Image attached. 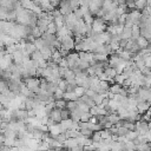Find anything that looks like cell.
<instances>
[{"mask_svg":"<svg viewBox=\"0 0 151 151\" xmlns=\"http://www.w3.org/2000/svg\"><path fill=\"white\" fill-rule=\"evenodd\" d=\"M26 84V86L29 88V91L32 92H37L39 88H40V79L39 77H28L26 79H22Z\"/></svg>","mask_w":151,"mask_h":151,"instance_id":"6da1fadb","label":"cell"},{"mask_svg":"<svg viewBox=\"0 0 151 151\" xmlns=\"http://www.w3.org/2000/svg\"><path fill=\"white\" fill-rule=\"evenodd\" d=\"M58 40L61 42V46L67 50H73L76 47V40L72 35H65V37H58Z\"/></svg>","mask_w":151,"mask_h":151,"instance_id":"7a4b0ae2","label":"cell"},{"mask_svg":"<svg viewBox=\"0 0 151 151\" xmlns=\"http://www.w3.org/2000/svg\"><path fill=\"white\" fill-rule=\"evenodd\" d=\"M106 21L104 20V18H97L94 17V20L92 22V29L96 32H104L106 31Z\"/></svg>","mask_w":151,"mask_h":151,"instance_id":"3957f363","label":"cell"},{"mask_svg":"<svg viewBox=\"0 0 151 151\" xmlns=\"http://www.w3.org/2000/svg\"><path fill=\"white\" fill-rule=\"evenodd\" d=\"M136 131L139 133V134H147L150 129H149V124L147 122H144V120H137L136 122Z\"/></svg>","mask_w":151,"mask_h":151,"instance_id":"277c9868","label":"cell"},{"mask_svg":"<svg viewBox=\"0 0 151 151\" xmlns=\"http://www.w3.org/2000/svg\"><path fill=\"white\" fill-rule=\"evenodd\" d=\"M48 117L52 118L55 123H60V122H61V109H59V107H54V109L50 112Z\"/></svg>","mask_w":151,"mask_h":151,"instance_id":"5b68a950","label":"cell"},{"mask_svg":"<svg viewBox=\"0 0 151 151\" xmlns=\"http://www.w3.org/2000/svg\"><path fill=\"white\" fill-rule=\"evenodd\" d=\"M24 48L22 50H17L13 54H12V58H13V63L15 64H22V59H24Z\"/></svg>","mask_w":151,"mask_h":151,"instance_id":"8992f818","label":"cell"},{"mask_svg":"<svg viewBox=\"0 0 151 151\" xmlns=\"http://www.w3.org/2000/svg\"><path fill=\"white\" fill-rule=\"evenodd\" d=\"M104 73L107 76L109 81H110V83H113V78H114V76L117 74L116 68H114V67H112V66H107V67H105V68H104Z\"/></svg>","mask_w":151,"mask_h":151,"instance_id":"52a82bcc","label":"cell"},{"mask_svg":"<svg viewBox=\"0 0 151 151\" xmlns=\"http://www.w3.org/2000/svg\"><path fill=\"white\" fill-rule=\"evenodd\" d=\"M136 107H137V111H138L140 114H143V113H145V112L147 111V109L150 107V104H149L146 100H142V101H138V103H137Z\"/></svg>","mask_w":151,"mask_h":151,"instance_id":"ba28073f","label":"cell"},{"mask_svg":"<svg viewBox=\"0 0 151 151\" xmlns=\"http://www.w3.org/2000/svg\"><path fill=\"white\" fill-rule=\"evenodd\" d=\"M81 113H83V111H81L80 109L77 107V109L70 111V118H71L73 122H79V120H80V116H81Z\"/></svg>","mask_w":151,"mask_h":151,"instance_id":"9c48e42d","label":"cell"},{"mask_svg":"<svg viewBox=\"0 0 151 151\" xmlns=\"http://www.w3.org/2000/svg\"><path fill=\"white\" fill-rule=\"evenodd\" d=\"M132 35V27H126L124 26V29H123V33L120 34V37L123 39H130Z\"/></svg>","mask_w":151,"mask_h":151,"instance_id":"30bf717a","label":"cell"},{"mask_svg":"<svg viewBox=\"0 0 151 151\" xmlns=\"http://www.w3.org/2000/svg\"><path fill=\"white\" fill-rule=\"evenodd\" d=\"M139 37H140V27H139L138 25H133V27H132V35H131V39L137 40Z\"/></svg>","mask_w":151,"mask_h":151,"instance_id":"8fae6325","label":"cell"},{"mask_svg":"<svg viewBox=\"0 0 151 151\" xmlns=\"http://www.w3.org/2000/svg\"><path fill=\"white\" fill-rule=\"evenodd\" d=\"M136 41H137V44L140 46V48H145V47L149 46V40H147L145 37H143V35H140Z\"/></svg>","mask_w":151,"mask_h":151,"instance_id":"7c38bea8","label":"cell"},{"mask_svg":"<svg viewBox=\"0 0 151 151\" xmlns=\"http://www.w3.org/2000/svg\"><path fill=\"white\" fill-rule=\"evenodd\" d=\"M79 97L76 94V92L73 91V92H67V91H65V93H64V99L65 100H77Z\"/></svg>","mask_w":151,"mask_h":151,"instance_id":"4fadbf2b","label":"cell"},{"mask_svg":"<svg viewBox=\"0 0 151 151\" xmlns=\"http://www.w3.org/2000/svg\"><path fill=\"white\" fill-rule=\"evenodd\" d=\"M122 87H123V85L117 84V83H113V85L110 86V92H112V93H114V94H118V93H120Z\"/></svg>","mask_w":151,"mask_h":151,"instance_id":"5bb4252c","label":"cell"},{"mask_svg":"<svg viewBox=\"0 0 151 151\" xmlns=\"http://www.w3.org/2000/svg\"><path fill=\"white\" fill-rule=\"evenodd\" d=\"M64 79H66L67 81H70V80H73V79H76V74H74V72L72 71V70H67L66 72H65V74H64V77H63Z\"/></svg>","mask_w":151,"mask_h":151,"instance_id":"9a60e30c","label":"cell"},{"mask_svg":"<svg viewBox=\"0 0 151 151\" xmlns=\"http://www.w3.org/2000/svg\"><path fill=\"white\" fill-rule=\"evenodd\" d=\"M57 29H58V26L55 25V22L54 21H50L48 25H47V32L55 34L57 33Z\"/></svg>","mask_w":151,"mask_h":151,"instance_id":"2e32d148","label":"cell"},{"mask_svg":"<svg viewBox=\"0 0 151 151\" xmlns=\"http://www.w3.org/2000/svg\"><path fill=\"white\" fill-rule=\"evenodd\" d=\"M61 58H63V55L60 54V52H59L58 50H55V51L52 53V55H51V60H53V61H54V63H57V64L60 61V59H61Z\"/></svg>","mask_w":151,"mask_h":151,"instance_id":"e0dca14e","label":"cell"},{"mask_svg":"<svg viewBox=\"0 0 151 151\" xmlns=\"http://www.w3.org/2000/svg\"><path fill=\"white\" fill-rule=\"evenodd\" d=\"M42 58H44V57H42L40 50H38V48H37L34 52L31 53V59H33V60H40V59H42Z\"/></svg>","mask_w":151,"mask_h":151,"instance_id":"ac0fdd59","label":"cell"},{"mask_svg":"<svg viewBox=\"0 0 151 151\" xmlns=\"http://www.w3.org/2000/svg\"><path fill=\"white\" fill-rule=\"evenodd\" d=\"M90 65H91L90 61H87V60H85V59H81V58H80L79 61H78V67L81 68V70H86Z\"/></svg>","mask_w":151,"mask_h":151,"instance_id":"d6986e66","label":"cell"},{"mask_svg":"<svg viewBox=\"0 0 151 151\" xmlns=\"http://www.w3.org/2000/svg\"><path fill=\"white\" fill-rule=\"evenodd\" d=\"M66 103H67V100H65L64 98L54 100V105H55V107H59V109H65V107H66Z\"/></svg>","mask_w":151,"mask_h":151,"instance_id":"ffe728a7","label":"cell"},{"mask_svg":"<svg viewBox=\"0 0 151 151\" xmlns=\"http://www.w3.org/2000/svg\"><path fill=\"white\" fill-rule=\"evenodd\" d=\"M77 107H78L77 100H67V103H66V109H67L68 111H72V110L77 109Z\"/></svg>","mask_w":151,"mask_h":151,"instance_id":"44dd1931","label":"cell"},{"mask_svg":"<svg viewBox=\"0 0 151 151\" xmlns=\"http://www.w3.org/2000/svg\"><path fill=\"white\" fill-rule=\"evenodd\" d=\"M125 80V76L123 73H117L113 78V83H117V84H123V81Z\"/></svg>","mask_w":151,"mask_h":151,"instance_id":"7402d4cb","label":"cell"},{"mask_svg":"<svg viewBox=\"0 0 151 151\" xmlns=\"http://www.w3.org/2000/svg\"><path fill=\"white\" fill-rule=\"evenodd\" d=\"M64 93H65V91H63L61 88H57L55 91H54V93H53V97H54V100H57V99H61V98H64Z\"/></svg>","mask_w":151,"mask_h":151,"instance_id":"603a6c76","label":"cell"},{"mask_svg":"<svg viewBox=\"0 0 151 151\" xmlns=\"http://www.w3.org/2000/svg\"><path fill=\"white\" fill-rule=\"evenodd\" d=\"M138 134H139V133H138L136 130H132V131H129V132L126 133V136H125V137H126V139H127V140H133L134 138H137V137H138Z\"/></svg>","mask_w":151,"mask_h":151,"instance_id":"cb8c5ba5","label":"cell"},{"mask_svg":"<svg viewBox=\"0 0 151 151\" xmlns=\"http://www.w3.org/2000/svg\"><path fill=\"white\" fill-rule=\"evenodd\" d=\"M91 139L92 142H100L103 138H101V133H100V130L99 131H93L92 136H91Z\"/></svg>","mask_w":151,"mask_h":151,"instance_id":"d4e9b609","label":"cell"},{"mask_svg":"<svg viewBox=\"0 0 151 151\" xmlns=\"http://www.w3.org/2000/svg\"><path fill=\"white\" fill-rule=\"evenodd\" d=\"M21 6L26 9H32V7L34 6L32 0H21Z\"/></svg>","mask_w":151,"mask_h":151,"instance_id":"484cf974","label":"cell"},{"mask_svg":"<svg viewBox=\"0 0 151 151\" xmlns=\"http://www.w3.org/2000/svg\"><path fill=\"white\" fill-rule=\"evenodd\" d=\"M146 6H147L146 0H136V8H137V9L142 11V9H144Z\"/></svg>","mask_w":151,"mask_h":151,"instance_id":"4316f807","label":"cell"},{"mask_svg":"<svg viewBox=\"0 0 151 151\" xmlns=\"http://www.w3.org/2000/svg\"><path fill=\"white\" fill-rule=\"evenodd\" d=\"M34 38H40L41 37V34H42V32H41V29L38 27V26H34L33 28H32V33H31Z\"/></svg>","mask_w":151,"mask_h":151,"instance_id":"83f0119b","label":"cell"},{"mask_svg":"<svg viewBox=\"0 0 151 151\" xmlns=\"http://www.w3.org/2000/svg\"><path fill=\"white\" fill-rule=\"evenodd\" d=\"M129 131H130V130H127L125 126H119V127H118L117 136H118V137H125V136H126V133H127Z\"/></svg>","mask_w":151,"mask_h":151,"instance_id":"f1b7e54d","label":"cell"},{"mask_svg":"<svg viewBox=\"0 0 151 151\" xmlns=\"http://www.w3.org/2000/svg\"><path fill=\"white\" fill-rule=\"evenodd\" d=\"M58 87L61 88L63 91H66V87H67V80L64 79V78H61V79L58 81Z\"/></svg>","mask_w":151,"mask_h":151,"instance_id":"f546056e","label":"cell"},{"mask_svg":"<svg viewBox=\"0 0 151 151\" xmlns=\"http://www.w3.org/2000/svg\"><path fill=\"white\" fill-rule=\"evenodd\" d=\"M74 92H76V94H77L78 97H81L83 94H85L86 88H85L84 86H77V87H76V90H74Z\"/></svg>","mask_w":151,"mask_h":151,"instance_id":"4dcf8cb0","label":"cell"},{"mask_svg":"<svg viewBox=\"0 0 151 151\" xmlns=\"http://www.w3.org/2000/svg\"><path fill=\"white\" fill-rule=\"evenodd\" d=\"M6 90H8V85H7V81L4 80L2 78H0V93L5 92Z\"/></svg>","mask_w":151,"mask_h":151,"instance_id":"1f68e13d","label":"cell"},{"mask_svg":"<svg viewBox=\"0 0 151 151\" xmlns=\"http://www.w3.org/2000/svg\"><path fill=\"white\" fill-rule=\"evenodd\" d=\"M91 117H92V114L90 113V111H86V112H83V113H81L80 120H83V122H88Z\"/></svg>","mask_w":151,"mask_h":151,"instance_id":"d6a6232c","label":"cell"},{"mask_svg":"<svg viewBox=\"0 0 151 151\" xmlns=\"http://www.w3.org/2000/svg\"><path fill=\"white\" fill-rule=\"evenodd\" d=\"M67 118H70V111L66 107L65 109H61V120H65Z\"/></svg>","mask_w":151,"mask_h":151,"instance_id":"836d02e7","label":"cell"},{"mask_svg":"<svg viewBox=\"0 0 151 151\" xmlns=\"http://www.w3.org/2000/svg\"><path fill=\"white\" fill-rule=\"evenodd\" d=\"M140 71H142V74H143L144 77H151V68H150L149 66H145V67L142 68Z\"/></svg>","mask_w":151,"mask_h":151,"instance_id":"e575fe53","label":"cell"},{"mask_svg":"<svg viewBox=\"0 0 151 151\" xmlns=\"http://www.w3.org/2000/svg\"><path fill=\"white\" fill-rule=\"evenodd\" d=\"M68 1H70V5H71V7H72L73 11L77 9V8H79V6H80L79 0H68Z\"/></svg>","mask_w":151,"mask_h":151,"instance_id":"d590c367","label":"cell"},{"mask_svg":"<svg viewBox=\"0 0 151 151\" xmlns=\"http://www.w3.org/2000/svg\"><path fill=\"white\" fill-rule=\"evenodd\" d=\"M114 26H116V33H117L118 35H120V34L123 33L124 25H122V24H117V25H114Z\"/></svg>","mask_w":151,"mask_h":151,"instance_id":"8d00e7d4","label":"cell"},{"mask_svg":"<svg viewBox=\"0 0 151 151\" xmlns=\"http://www.w3.org/2000/svg\"><path fill=\"white\" fill-rule=\"evenodd\" d=\"M124 87H129V86H131L132 85V80L130 79V78H125V80L123 81V84H122Z\"/></svg>","mask_w":151,"mask_h":151,"instance_id":"74e56055","label":"cell"},{"mask_svg":"<svg viewBox=\"0 0 151 151\" xmlns=\"http://www.w3.org/2000/svg\"><path fill=\"white\" fill-rule=\"evenodd\" d=\"M147 48L151 51V40H149V46H147Z\"/></svg>","mask_w":151,"mask_h":151,"instance_id":"f35d334b","label":"cell"},{"mask_svg":"<svg viewBox=\"0 0 151 151\" xmlns=\"http://www.w3.org/2000/svg\"><path fill=\"white\" fill-rule=\"evenodd\" d=\"M147 124H149V129H150V131H151V120H150Z\"/></svg>","mask_w":151,"mask_h":151,"instance_id":"ab89813d","label":"cell"},{"mask_svg":"<svg viewBox=\"0 0 151 151\" xmlns=\"http://www.w3.org/2000/svg\"><path fill=\"white\" fill-rule=\"evenodd\" d=\"M147 112H149V113H150V114H151V105H150V107H149V109H147Z\"/></svg>","mask_w":151,"mask_h":151,"instance_id":"60d3db41","label":"cell"},{"mask_svg":"<svg viewBox=\"0 0 151 151\" xmlns=\"http://www.w3.org/2000/svg\"><path fill=\"white\" fill-rule=\"evenodd\" d=\"M2 107H4V106H2V104H1V103H0V110H1V109H2Z\"/></svg>","mask_w":151,"mask_h":151,"instance_id":"b9f144b4","label":"cell"},{"mask_svg":"<svg viewBox=\"0 0 151 151\" xmlns=\"http://www.w3.org/2000/svg\"><path fill=\"white\" fill-rule=\"evenodd\" d=\"M150 90H151V85H150Z\"/></svg>","mask_w":151,"mask_h":151,"instance_id":"7bdbcfd3","label":"cell"}]
</instances>
